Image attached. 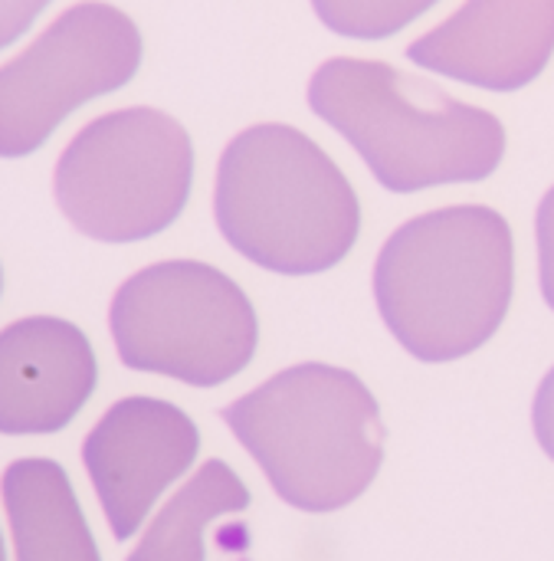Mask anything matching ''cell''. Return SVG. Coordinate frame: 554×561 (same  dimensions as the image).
Wrapping results in <instances>:
<instances>
[{"mask_svg":"<svg viewBox=\"0 0 554 561\" xmlns=\"http://www.w3.org/2000/svg\"><path fill=\"white\" fill-rule=\"evenodd\" d=\"M374 299L417 362L486 345L512 302V230L493 207H447L397 227L374 263Z\"/></svg>","mask_w":554,"mask_h":561,"instance_id":"6da1fadb","label":"cell"},{"mask_svg":"<svg viewBox=\"0 0 554 561\" xmlns=\"http://www.w3.org/2000/svg\"><path fill=\"white\" fill-rule=\"evenodd\" d=\"M273 493L299 513L355 503L384 463V424L365 381L335 365H292L220 411Z\"/></svg>","mask_w":554,"mask_h":561,"instance_id":"7a4b0ae2","label":"cell"},{"mask_svg":"<svg viewBox=\"0 0 554 561\" xmlns=\"http://www.w3.org/2000/svg\"><path fill=\"white\" fill-rule=\"evenodd\" d=\"M309 105L397 194L483 181L506 151V131L493 112L466 105L388 62H322L309 82Z\"/></svg>","mask_w":554,"mask_h":561,"instance_id":"3957f363","label":"cell"},{"mask_svg":"<svg viewBox=\"0 0 554 561\" xmlns=\"http://www.w3.org/2000/svg\"><path fill=\"white\" fill-rule=\"evenodd\" d=\"M213 217L250 263L309 276L332 270L358 240L361 210L338 164L289 125H253L220 154Z\"/></svg>","mask_w":554,"mask_h":561,"instance_id":"277c9868","label":"cell"},{"mask_svg":"<svg viewBox=\"0 0 554 561\" xmlns=\"http://www.w3.org/2000/svg\"><path fill=\"white\" fill-rule=\"evenodd\" d=\"M194 148L177 118L118 108L92 118L56 161L62 217L99 243H135L168 230L191 194Z\"/></svg>","mask_w":554,"mask_h":561,"instance_id":"5b68a950","label":"cell"},{"mask_svg":"<svg viewBox=\"0 0 554 561\" xmlns=\"http://www.w3.org/2000/svg\"><path fill=\"white\" fill-rule=\"evenodd\" d=\"M108 329L125 368L194 388L240 375L259 342L246 293L197 260H168L128 276L112 299Z\"/></svg>","mask_w":554,"mask_h":561,"instance_id":"8992f818","label":"cell"},{"mask_svg":"<svg viewBox=\"0 0 554 561\" xmlns=\"http://www.w3.org/2000/svg\"><path fill=\"white\" fill-rule=\"evenodd\" d=\"M141 66V33L112 3L62 10L16 59L0 66V158L33 154L56 125Z\"/></svg>","mask_w":554,"mask_h":561,"instance_id":"52a82bcc","label":"cell"},{"mask_svg":"<svg viewBox=\"0 0 554 561\" xmlns=\"http://www.w3.org/2000/svg\"><path fill=\"white\" fill-rule=\"evenodd\" d=\"M200 447L197 424L158 398L115 401L82 444V463L118 542L131 539L158 496L181 480Z\"/></svg>","mask_w":554,"mask_h":561,"instance_id":"ba28073f","label":"cell"},{"mask_svg":"<svg viewBox=\"0 0 554 561\" xmlns=\"http://www.w3.org/2000/svg\"><path fill=\"white\" fill-rule=\"evenodd\" d=\"M552 49L554 0H466L407 56L450 79L512 92L542 76Z\"/></svg>","mask_w":554,"mask_h":561,"instance_id":"9c48e42d","label":"cell"},{"mask_svg":"<svg viewBox=\"0 0 554 561\" xmlns=\"http://www.w3.org/2000/svg\"><path fill=\"white\" fill-rule=\"evenodd\" d=\"M99 368L89 339L66 319L30 316L0 329V434L62 431L89 401Z\"/></svg>","mask_w":554,"mask_h":561,"instance_id":"30bf717a","label":"cell"},{"mask_svg":"<svg viewBox=\"0 0 554 561\" xmlns=\"http://www.w3.org/2000/svg\"><path fill=\"white\" fill-rule=\"evenodd\" d=\"M16 561H102L66 470L53 460H16L0 480Z\"/></svg>","mask_w":554,"mask_h":561,"instance_id":"8fae6325","label":"cell"},{"mask_svg":"<svg viewBox=\"0 0 554 561\" xmlns=\"http://www.w3.org/2000/svg\"><path fill=\"white\" fill-rule=\"evenodd\" d=\"M250 506V490L223 463L207 460L151 519L141 542L125 561H204L207 526L243 513Z\"/></svg>","mask_w":554,"mask_h":561,"instance_id":"7c38bea8","label":"cell"},{"mask_svg":"<svg viewBox=\"0 0 554 561\" xmlns=\"http://www.w3.org/2000/svg\"><path fill=\"white\" fill-rule=\"evenodd\" d=\"M437 0H312L319 20L355 39H381L404 30Z\"/></svg>","mask_w":554,"mask_h":561,"instance_id":"4fadbf2b","label":"cell"},{"mask_svg":"<svg viewBox=\"0 0 554 561\" xmlns=\"http://www.w3.org/2000/svg\"><path fill=\"white\" fill-rule=\"evenodd\" d=\"M539 279H542V296L554 312V187L539 204Z\"/></svg>","mask_w":554,"mask_h":561,"instance_id":"5bb4252c","label":"cell"},{"mask_svg":"<svg viewBox=\"0 0 554 561\" xmlns=\"http://www.w3.org/2000/svg\"><path fill=\"white\" fill-rule=\"evenodd\" d=\"M49 0H0V49L20 39Z\"/></svg>","mask_w":554,"mask_h":561,"instance_id":"9a60e30c","label":"cell"},{"mask_svg":"<svg viewBox=\"0 0 554 561\" xmlns=\"http://www.w3.org/2000/svg\"><path fill=\"white\" fill-rule=\"evenodd\" d=\"M532 427H535V437H539L542 450L554 460V368L542 378V385H539V391H535Z\"/></svg>","mask_w":554,"mask_h":561,"instance_id":"2e32d148","label":"cell"},{"mask_svg":"<svg viewBox=\"0 0 554 561\" xmlns=\"http://www.w3.org/2000/svg\"><path fill=\"white\" fill-rule=\"evenodd\" d=\"M0 561H7V559H3V542H0Z\"/></svg>","mask_w":554,"mask_h":561,"instance_id":"e0dca14e","label":"cell"},{"mask_svg":"<svg viewBox=\"0 0 554 561\" xmlns=\"http://www.w3.org/2000/svg\"><path fill=\"white\" fill-rule=\"evenodd\" d=\"M0 286H3V276H0Z\"/></svg>","mask_w":554,"mask_h":561,"instance_id":"ac0fdd59","label":"cell"}]
</instances>
